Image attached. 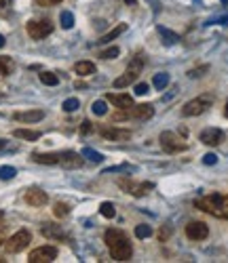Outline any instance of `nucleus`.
Instances as JSON below:
<instances>
[{
    "instance_id": "f257e3e1",
    "label": "nucleus",
    "mask_w": 228,
    "mask_h": 263,
    "mask_svg": "<svg viewBox=\"0 0 228 263\" xmlns=\"http://www.w3.org/2000/svg\"><path fill=\"white\" fill-rule=\"evenodd\" d=\"M104 242L108 244L112 259H116V261H129L131 255H133V248H131V244H129V240H127V236H125L123 230H116V228L106 230Z\"/></svg>"
},
{
    "instance_id": "f8f14e48",
    "label": "nucleus",
    "mask_w": 228,
    "mask_h": 263,
    "mask_svg": "<svg viewBox=\"0 0 228 263\" xmlns=\"http://www.w3.org/2000/svg\"><path fill=\"white\" fill-rule=\"evenodd\" d=\"M82 154H76V152H59V164L64 169H80L82 166Z\"/></svg>"
},
{
    "instance_id": "423d86ee",
    "label": "nucleus",
    "mask_w": 228,
    "mask_h": 263,
    "mask_svg": "<svg viewBox=\"0 0 228 263\" xmlns=\"http://www.w3.org/2000/svg\"><path fill=\"white\" fill-rule=\"evenodd\" d=\"M55 257H57V248L53 244H44V246L34 248L28 261L30 263H51V261H55Z\"/></svg>"
},
{
    "instance_id": "4468645a",
    "label": "nucleus",
    "mask_w": 228,
    "mask_h": 263,
    "mask_svg": "<svg viewBox=\"0 0 228 263\" xmlns=\"http://www.w3.org/2000/svg\"><path fill=\"white\" fill-rule=\"evenodd\" d=\"M106 99L114 103L116 107H121V110H129V107L133 105V99H131V95H127V93H108Z\"/></svg>"
},
{
    "instance_id": "09e8293b",
    "label": "nucleus",
    "mask_w": 228,
    "mask_h": 263,
    "mask_svg": "<svg viewBox=\"0 0 228 263\" xmlns=\"http://www.w3.org/2000/svg\"><path fill=\"white\" fill-rule=\"evenodd\" d=\"M0 244H3V236H0Z\"/></svg>"
},
{
    "instance_id": "c03bdc74",
    "label": "nucleus",
    "mask_w": 228,
    "mask_h": 263,
    "mask_svg": "<svg viewBox=\"0 0 228 263\" xmlns=\"http://www.w3.org/2000/svg\"><path fill=\"white\" fill-rule=\"evenodd\" d=\"M224 116L228 118V101H226V105H224Z\"/></svg>"
},
{
    "instance_id": "a19ab883",
    "label": "nucleus",
    "mask_w": 228,
    "mask_h": 263,
    "mask_svg": "<svg viewBox=\"0 0 228 263\" xmlns=\"http://www.w3.org/2000/svg\"><path fill=\"white\" fill-rule=\"evenodd\" d=\"M201 72H207V65H203V68H199V70H190V72H188V76H190V78L201 76Z\"/></svg>"
},
{
    "instance_id": "6e6552de",
    "label": "nucleus",
    "mask_w": 228,
    "mask_h": 263,
    "mask_svg": "<svg viewBox=\"0 0 228 263\" xmlns=\"http://www.w3.org/2000/svg\"><path fill=\"white\" fill-rule=\"evenodd\" d=\"M186 236L190 240H205L209 236V228L203 221H190L186 225Z\"/></svg>"
},
{
    "instance_id": "aec40b11",
    "label": "nucleus",
    "mask_w": 228,
    "mask_h": 263,
    "mask_svg": "<svg viewBox=\"0 0 228 263\" xmlns=\"http://www.w3.org/2000/svg\"><path fill=\"white\" fill-rule=\"evenodd\" d=\"M167 85H169V74H167V72H159V74H154V78H152V87L154 89L163 91V89H167Z\"/></svg>"
},
{
    "instance_id": "1a4fd4ad",
    "label": "nucleus",
    "mask_w": 228,
    "mask_h": 263,
    "mask_svg": "<svg viewBox=\"0 0 228 263\" xmlns=\"http://www.w3.org/2000/svg\"><path fill=\"white\" fill-rule=\"evenodd\" d=\"M23 200H26L30 207H44L47 202H49V196L38 187H30V189H26V194H23Z\"/></svg>"
},
{
    "instance_id": "c85d7f7f",
    "label": "nucleus",
    "mask_w": 228,
    "mask_h": 263,
    "mask_svg": "<svg viewBox=\"0 0 228 263\" xmlns=\"http://www.w3.org/2000/svg\"><path fill=\"white\" fill-rule=\"evenodd\" d=\"M82 156H85V158H89L91 162H102L104 160V156H102V154L100 152H95V150H91V148H85V150H82Z\"/></svg>"
},
{
    "instance_id": "9b49d317",
    "label": "nucleus",
    "mask_w": 228,
    "mask_h": 263,
    "mask_svg": "<svg viewBox=\"0 0 228 263\" xmlns=\"http://www.w3.org/2000/svg\"><path fill=\"white\" fill-rule=\"evenodd\" d=\"M199 139L205 143V146H220V143L226 139V135H224V130L209 126V128H205V130H201V137H199Z\"/></svg>"
},
{
    "instance_id": "7ed1b4c3",
    "label": "nucleus",
    "mask_w": 228,
    "mask_h": 263,
    "mask_svg": "<svg viewBox=\"0 0 228 263\" xmlns=\"http://www.w3.org/2000/svg\"><path fill=\"white\" fill-rule=\"evenodd\" d=\"M26 30H28V36H30V38H34V40H42V38H47V36L53 32V23H51L49 19H34V21H28Z\"/></svg>"
},
{
    "instance_id": "cd10ccee",
    "label": "nucleus",
    "mask_w": 228,
    "mask_h": 263,
    "mask_svg": "<svg viewBox=\"0 0 228 263\" xmlns=\"http://www.w3.org/2000/svg\"><path fill=\"white\" fill-rule=\"evenodd\" d=\"M100 213L104 215L106 219H112L114 215H116V211H114V205H112V202H102V207H100Z\"/></svg>"
},
{
    "instance_id": "393cba45",
    "label": "nucleus",
    "mask_w": 228,
    "mask_h": 263,
    "mask_svg": "<svg viewBox=\"0 0 228 263\" xmlns=\"http://www.w3.org/2000/svg\"><path fill=\"white\" fill-rule=\"evenodd\" d=\"M59 21H62V28L64 30H70L72 26H74V15H72L70 11H64V13L59 15Z\"/></svg>"
},
{
    "instance_id": "ea45409f",
    "label": "nucleus",
    "mask_w": 228,
    "mask_h": 263,
    "mask_svg": "<svg viewBox=\"0 0 228 263\" xmlns=\"http://www.w3.org/2000/svg\"><path fill=\"white\" fill-rule=\"evenodd\" d=\"M40 7H55V5H59L62 0H36Z\"/></svg>"
},
{
    "instance_id": "9d476101",
    "label": "nucleus",
    "mask_w": 228,
    "mask_h": 263,
    "mask_svg": "<svg viewBox=\"0 0 228 263\" xmlns=\"http://www.w3.org/2000/svg\"><path fill=\"white\" fill-rule=\"evenodd\" d=\"M100 135L104 139H110V141H127V139H131V130L116 128V126H102L100 128Z\"/></svg>"
},
{
    "instance_id": "dca6fc26",
    "label": "nucleus",
    "mask_w": 228,
    "mask_h": 263,
    "mask_svg": "<svg viewBox=\"0 0 228 263\" xmlns=\"http://www.w3.org/2000/svg\"><path fill=\"white\" fill-rule=\"evenodd\" d=\"M40 232H42L44 238H49V240H66V238H68L59 225H51V223H44L40 228Z\"/></svg>"
},
{
    "instance_id": "37998d69",
    "label": "nucleus",
    "mask_w": 228,
    "mask_h": 263,
    "mask_svg": "<svg viewBox=\"0 0 228 263\" xmlns=\"http://www.w3.org/2000/svg\"><path fill=\"white\" fill-rule=\"evenodd\" d=\"M3 46H5V36L0 34V49H3Z\"/></svg>"
},
{
    "instance_id": "f3484780",
    "label": "nucleus",
    "mask_w": 228,
    "mask_h": 263,
    "mask_svg": "<svg viewBox=\"0 0 228 263\" xmlns=\"http://www.w3.org/2000/svg\"><path fill=\"white\" fill-rule=\"evenodd\" d=\"M44 118V112L42 110H28V112H17L15 114V120L19 122H38Z\"/></svg>"
},
{
    "instance_id": "7c9ffc66",
    "label": "nucleus",
    "mask_w": 228,
    "mask_h": 263,
    "mask_svg": "<svg viewBox=\"0 0 228 263\" xmlns=\"http://www.w3.org/2000/svg\"><path fill=\"white\" fill-rule=\"evenodd\" d=\"M78 105H80V101L76 99V97H70V99H66L64 101V112H76L78 110Z\"/></svg>"
},
{
    "instance_id": "2eb2a0df",
    "label": "nucleus",
    "mask_w": 228,
    "mask_h": 263,
    "mask_svg": "<svg viewBox=\"0 0 228 263\" xmlns=\"http://www.w3.org/2000/svg\"><path fill=\"white\" fill-rule=\"evenodd\" d=\"M144 63H146V57H144L142 53H140V55H135V57H133V61H131V63L127 65L125 74H127L131 80H133V82H135V80H138V76L142 74V68H144Z\"/></svg>"
},
{
    "instance_id": "de8ad7c7",
    "label": "nucleus",
    "mask_w": 228,
    "mask_h": 263,
    "mask_svg": "<svg viewBox=\"0 0 228 263\" xmlns=\"http://www.w3.org/2000/svg\"><path fill=\"white\" fill-rule=\"evenodd\" d=\"M222 5H228V0H222Z\"/></svg>"
},
{
    "instance_id": "b1692460",
    "label": "nucleus",
    "mask_w": 228,
    "mask_h": 263,
    "mask_svg": "<svg viewBox=\"0 0 228 263\" xmlns=\"http://www.w3.org/2000/svg\"><path fill=\"white\" fill-rule=\"evenodd\" d=\"M40 82H42V85H47V87H57L59 78L53 74V72H42V74H40Z\"/></svg>"
},
{
    "instance_id": "49530a36",
    "label": "nucleus",
    "mask_w": 228,
    "mask_h": 263,
    "mask_svg": "<svg viewBox=\"0 0 228 263\" xmlns=\"http://www.w3.org/2000/svg\"><path fill=\"white\" fill-rule=\"evenodd\" d=\"M125 3H127V5H135V0H125Z\"/></svg>"
},
{
    "instance_id": "5701e85b",
    "label": "nucleus",
    "mask_w": 228,
    "mask_h": 263,
    "mask_svg": "<svg viewBox=\"0 0 228 263\" xmlns=\"http://www.w3.org/2000/svg\"><path fill=\"white\" fill-rule=\"evenodd\" d=\"M157 30H159V34H161L163 38H165V44H175V42L179 40V36H177L175 32H169V30H167V28H163V26H159Z\"/></svg>"
},
{
    "instance_id": "a211bd4d",
    "label": "nucleus",
    "mask_w": 228,
    "mask_h": 263,
    "mask_svg": "<svg viewBox=\"0 0 228 263\" xmlns=\"http://www.w3.org/2000/svg\"><path fill=\"white\" fill-rule=\"evenodd\" d=\"M13 135L17 139H23V141H38L40 139L38 130H30V128H17V130H13Z\"/></svg>"
},
{
    "instance_id": "bb28decb",
    "label": "nucleus",
    "mask_w": 228,
    "mask_h": 263,
    "mask_svg": "<svg viewBox=\"0 0 228 263\" xmlns=\"http://www.w3.org/2000/svg\"><path fill=\"white\" fill-rule=\"evenodd\" d=\"M53 213H55V217H68V215H70V207L66 205V202H55Z\"/></svg>"
},
{
    "instance_id": "a878e982",
    "label": "nucleus",
    "mask_w": 228,
    "mask_h": 263,
    "mask_svg": "<svg viewBox=\"0 0 228 263\" xmlns=\"http://www.w3.org/2000/svg\"><path fill=\"white\" fill-rule=\"evenodd\" d=\"M152 234V228L150 225H146V223H140V225H135V238H140V240H144V238H148Z\"/></svg>"
},
{
    "instance_id": "473e14b6",
    "label": "nucleus",
    "mask_w": 228,
    "mask_h": 263,
    "mask_svg": "<svg viewBox=\"0 0 228 263\" xmlns=\"http://www.w3.org/2000/svg\"><path fill=\"white\" fill-rule=\"evenodd\" d=\"M129 85H133V80H131L127 74H123L121 78L114 80V89H125V87H129Z\"/></svg>"
},
{
    "instance_id": "20e7f679",
    "label": "nucleus",
    "mask_w": 228,
    "mask_h": 263,
    "mask_svg": "<svg viewBox=\"0 0 228 263\" xmlns=\"http://www.w3.org/2000/svg\"><path fill=\"white\" fill-rule=\"evenodd\" d=\"M32 242V234L28 232V230H19V232H15L13 236L7 240V250L9 253H21L23 248H28V244Z\"/></svg>"
},
{
    "instance_id": "2f4dec72",
    "label": "nucleus",
    "mask_w": 228,
    "mask_h": 263,
    "mask_svg": "<svg viewBox=\"0 0 228 263\" xmlns=\"http://www.w3.org/2000/svg\"><path fill=\"white\" fill-rule=\"evenodd\" d=\"M118 55H121V49H118V46H110V49H106V51L100 53L102 59H116Z\"/></svg>"
},
{
    "instance_id": "6ab92c4d",
    "label": "nucleus",
    "mask_w": 228,
    "mask_h": 263,
    "mask_svg": "<svg viewBox=\"0 0 228 263\" xmlns=\"http://www.w3.org/2000/svg\"><path fill=\"white\" fill-rule=\"evenodd\" d=\"M32 160L38 164H59V154H34Z\"/></svg>"
},
{
    "instance_id": "ddd939ff",
    "label": "nucleus",
    "mask_w": 228,
    "mask_h": 263,
    "mask_svg": "<svg viewBox=\"0 0 228 263\" xmlns=\"http://www.w3.org/2000/svg\"><path fill=\"white\" fill-rule=\"evenodd\" d=\"M207 107H209V99H203V97H199V99L188 101V103L184 105L182 114H184V116H199V114L205 112Z\"/></svg>"
},
{
    "instance_id": "e433bc0d",
    "label": "nucleus",
    "mask_w": 228,
    "mask_h": 263,
    "mask_svg": "<svg viewBox=\"0 0 228 263\" xmlns=\"http://www.w3.org/2000/svg\"><path fill=\"white\" fill-rule=\"evenodd\" d=\"M11 9V0H0V15H7Z\"/></svg>"
},
{
    "instance_id": "58836bf2",
    "label": "nucleus",
    "mask_w": 228,
    "mask_h": 263,
    "mask_svg": "<svg viewBox=\"0 0 228 263\" xmlns=\"http://www.w3.org/2000/svg\"><path fill=\"white\" fill-rule=\"evenodd\" d=\"M222 217L228 219V196H222Z\"/></svg>"
},
{
    "instance_id": "a18cd8bd",
    "label": "nucleus",
    "mask_w": 228,
    "mask_h": 263,
    "mask_svg": "<svg viewBox=\"0 0 228 263\" xmlns=\"http://www.w3.org/2000/svg\"><path fill=\"white\" fill-rule=\"evenodd\" d=\"M5 146H7V143H5L3 139H0V150H5Z\"/></svg>"
},
{
    "instance_id": "79ce46f5",
    "label": "nucleus",
    "mask_w": 228,
    "mask_h": 263,
    "mask_svg": "<svg viewBox=\"0 0 228 263\" xmlns=\"http://www.w3.org/2000/svg\"><path fill=\"white\" fill-rule=\"evenodd\" d=\"M80 133H91V122H89V120L82 122V126H80Z\"/></svg>"
},
{
    "instance_id": "4c0bfd02",
    "label": "nucleus",
    "mask_w": 228,
    "mask_h": 263,
    "mask_svg": "<svg viewBox=\"0 0 228 263\" xmlns=\"http://www.w3.org/2000/svg\"><path fill=\"white\" fill-rule=\"evenodd\" d=\"M203 162H205V164H215V162H218V156H215V154H205V156H203Z\"/></svg>"
},
{
    "instance_id": "f704fd0d",
    "label": "nucleus",
    "mask_w": 228,
    "mask_h": 263,
    "mask_svg": "<svg viewBox=\"0 0 228 263\" xmlns=\"http://www.w3.org/2000/svg\"><path fill=\"white\" fill-rule=\"evenodd\" d=\"M15 169H13V166H0V177H3V179H13L15 177Z\"/></svg>"
},
{
    "instance_id": "f03ea898",
    "label": "nucleus",
    "mask_w": 228,
    "mask_h": 263,
    "mask_svg": "<svg viewBox=\"0 0 228 263\" xmlns=\"http://www.w3.org/2000/svg\"><path fill=\"white\" fill-rule=\"evenodd\" d=\"M159 141H161V148H163L167 154H179V152H186V150H188L186 141L179 139L175 133H171V130H165V133H161Z\"/></svg>"
},
{
    "instance_id": "72a5a7b5",
    "label": "nucleus",
    "mask_w": 228,
    "mask_h": 263,
    "mask_svg": "<svg viewBox=\"0 0 228 263\" xmlns=\"http://www.w3.org/2000/svg\"><path fill=\"white\" fill-rule=\"evenodd\" d=\"M91 110H93V114H98V116H104V114L108 112V107H106V101H95V103L91 105Z\"/></svg>"
},
{
    "instance_id": "4be33fe9",
    "label": "nucleus",
    "mask_w": 228,
    "mask_h": 263,
    "mask_svg": "<svg viewBox=\"0 0 228 263\" xmlns=\"http://www.w3.org/2000/svg\"><path fill=\"white\" fill-rule=\"evenodd\" d=\"M123 32H127V23H118V26H116L114 30H110L106 36H102V40H100V42H112V40L116 38V36H121Z\"/></svg>"
},
{
    "instance_id": "412c9836",
    "label": "nucleus",
    "mask_w": 228,
    "mask_h": 263,
    "mask_svg": "<svg viewBox=\"0 0 228 263\" xmlns=\"http://www.w3.org/2000/svg\"><path fill=\"white\" fill-rule=\"evenodd\" d=\"M74 72H76L78 76H91V74H95V63H91V61H78L74 65Z\"/></svg>"
},
{
    "instance_id": "c9c22d12",
    "label": "nucleus",
    "mask_w": 228,
    "mask_h": 263,
    "mask_svg": "<svg viewBox=\"0 0 228 263\" xmlns=\"http://www.w3.org/2000/svg\"><path fill=\"white\" fill-rule=\"evenodd\" d=\"M148 91H150L148 82H138V85H135V93H138V95H146Z\"/></svg>"
},
{
    "instance_id": "39448f33",
    "label": "nucleus",
    "mask_w": 228,
    "mask_h": 263,
    "mask_svg": "<svg viewBox=\"0 0 228 263\" xmlns=\"http://www.w3.org/2000/svg\"><path fill=\"white\" fill-rule=\"evenodd\" d=\"M197 207L201 211L213 215V217H222V196L220 194H209L205 198L197 200Z\"/></svg>"
},
{
    "instance_id": "0eeeda50",
    "label": "nucleus",
    "mask_w": 228,
    "mask_h": 263,
    "mask_svg": "<svg viewBox=\"0 0 228 263\" xmlns=\"http://www.w3.org/2000/svg\"><path fill=\"white\" fill-rule=\"evenodd\" d=\"M118 185H121L127 194L131 196H146L148 194V189H152V183H135V181H131V179H121L118 181Z\"/></svg>"
},
{
    "instance_id": "c756f323",
    "label": "nucleus",
    "mask_w": 228,
    "mask_h": 263,
    "mask_svg": "<svg viewBox=\"0 0 228 263\" xmlns=\"http://www.w3.org/2000/svg\"><path fill=\"white\" fill-rule=\"evenodd\" d=\"M13 72V61L9 57H0V74H11Z\"/></svg>"
}]
</instances>
